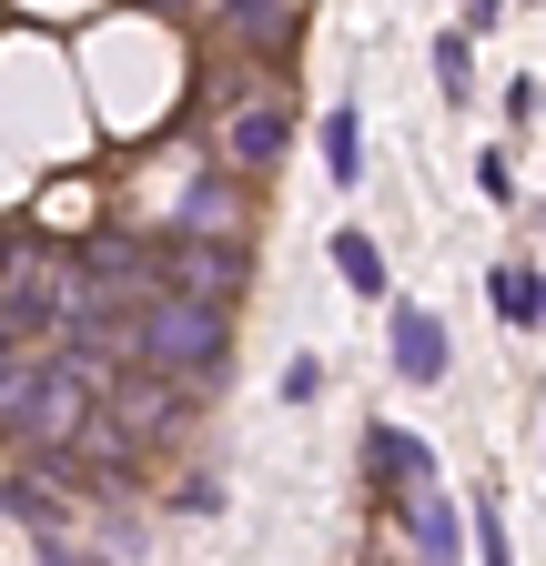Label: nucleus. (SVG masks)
Returning <instances> with one entry per match:
<instances>
[{
  "mask_svg": "<svg viewBox=\"0 0 546 566\" xmlns=\"http://www.w3.org/2000/svg\"><path fill=\"white\" fill-rule=\"evenodd\" d=\"M475 192H486V202H516V163L506 153H475Z\"/></svg>",
  "mask_w": 546,
  "mask_h": 566,
  "instance_id": "13",
  "label": "nucleus"
},
{
  "mask_svg": "<svg viewBox=\"0 0 546 566\" xmlns=\"http://www.w3.org/2000/svg\"><path fill=\"white\" fill-rule=\"evenodd\" d=\"M122 344H132V365H153V375H213L233 354L223 304H182V294H143L132 324H122Z\"/></svg>",
  "mask_w": 546,
  "mask_h": 566,
  "instance_id": "1",
  "label": "nucleus"
},
{
  "mask_svg": "<svg viewBox=\"0 0 546 566\" xmlns=\"http://www.w3.org/2000/svg\"><path fill=\"white\" fill-rule=\"evenodd\" d=\"M0 516L31 526V536H51V495H41V475H11V485H0Z\"/></svg>",
  "mask_w": 546,
  "mask_h": 566,
  "instance_id": "9",
  "label": "nucleus"
},
{
  "mask_svg": "<svg viewBox=\"0 0 546 566\" xmlns=\"http://www.w3.org/2000/svg\"><path fill=\"white\" fill-rule=\"evenodd\" d=\"M486 294H496V314H506V324H536V334H546V273H536V263H506Z\"/></svg>",
  "mask_w": 546,
  "mask_h": 566,
  "instance_id": "8",
  "label": "nucleus"
},
{
  "mask_svg": "<svg viewBox=\"0 0 546 566\" xmlns=\"http://www.w3.org/2000/svg\"><path fill=\"white\" fill-rule=\"evenodd\" d=\"M284 153H294V122L273 112V102H253V112H233V122H223V163L263 172V163H284Z\"/></svg>",
  "mask_w": 546,
  "mask_h": 566,
  "instance_id": "3",
  "label": "nucleus"
},
{
  "mask_svg": "<svg viewBox=\"0 0 546 566\" xmlns=\"http://www.w3.org/2000/svg\"><path fill=\"white\" fill-rule=\"evenodd\" d=\"M395 375L405 385H445V324L426 304H395Z\"/></svg>",
  "mask_w": 546,
  "mask_h": 566,
  "instance_id": "2",
  "label": "nucleus"
},
{
  "mask_svg": "<svg viewBox=\"0 0 546 566\" xmlns=\"http://www.w3.org/2000/svg\"><path fill=\"white\" fill-rule=\"evenodd\" d=\"M31 546H41V566H92L82 546H61V536H31Z\"/></svg>",
  "mask_w": 546,
  "mask_h": 566,
  "instance_id": "17",
  "label": "nucleus"
},
{
  "mask_svg": "<svg viewBox=\"0 0 546 566\" xmlns=\"http://www.w3.org/2000/svg\"><path fill=\"white\" fill-rule=\"evenodd\" d=\"M314 153H324V182H345V192H355V182H365V112H355V102H334V112L314 122Z\"/></svg>",
  "mask_w": 546,
  "mask_h": 566,
  "instance_id": "6",
  "label": "nucleus"
},
{
  "mask_svg": "<svg viewBox=\"0 0 546 566\" xmlns=\"http://www.w3.org/2000/svg\"><path fill=\"white\" fill-rule=\"evenodd\" d=\"M334 273H345L365 304H385V243H375V233H355V223L334 233Z\"/></svg>",
  "mask_w": 546,
  "mask_h": 566,
  "instance_id": "7",
  "label": "nucleus"
},
{
  "mask_svg": "<svg viewBox=\"0 0 546 566\" xmlns=\"http://www.w3.org/2000/svg\"><path fill=\"white\" fill-rule=\"evenodd\" d=\"M475 566H516V546H506V526H496V506H486V495H475Z\"/></svg>",
  "mask_w": 546,
  "mask_h": 566,
  "instance_id": "11",
  "label": "nucleus"
},
{
  "mask_svg": "<svg viewBox=\"0 0 546 566\" xmlns=\"http://www.w3.org/2000/svg\"><path fill=\"white\" fill-rule=\"evenodd\" d=\"M405 506V526H416V546H426V566H455V546H465V526H455V495L445 485H416V495H395Z\"/></svg>",
  "mask_w": 546,
  "mask_h": 566,
  "instance_id": "5",
  "label": "nucleus"
},
{
  "mask_svg": "<svg viewBox=\"0 0 546 566\" xmlns=\"http://www.w3.org/2000/svg\"><path fill=\"white\" fill-rule=\"evenodd\" d=\"M223 21L253 31V41H273V31H284V0H223Z\"/></svg>",
  "mask_w": 546,
  "mask_h": 566,
  "instance_id": "12",
  "label": "nucleus"
},
{
  "mask_svg": "<svg viewBox=\"0 0 546 566\" xmlns=\"http://www.w3.org/2000/svg\"><path fill=\"white\" fill-rule=\"evenodd\" d=\"M536 112H546V92H536V82H506V122H516V132H526V122H536Z\"/></svg>",
  "mask_w": 546,
  "mask_h": 566,
  "instance_id": "15",
  "label": "nucleus"
},
{
  "mask_svg": "<svg viewBox=\"0 0 546 566\" xmlns=\"http://www.w3.org/2000/svg\"><path fill=\"white\" fill-rule=\"evenodd\" d=\"M365 465H375V485H435V455H426V436H405V424H365Z\"/></svg>",
  "mask_w": 546,
  "mask_h": 566,
  "instance_id": "4",
  "label": "nucleus"
},
{
  "mask_svg": "<svg viewBox=\"0 0 546 566\" xmlns=\"http://www.w3.org/2000/svg\"><path fill=\"white\" fill-rule=\"evenodd\" d=\"M324 395V365H314V354H294V365H284V405H314Z\"/></svg>",
  "mask_w": 546,
  "mask_h": 566,
  "instance_id": "14",
  "label": "nucleus"
},
{
  "mask_svg": "<svg viewBox=\"0 0 546 566\" xmlns=\"http://www.w3.org/2000/svg\"><path fill=\"white\" fill-rule=\"evenodd\" d=\"M435 82H445V102L475 92V51H465V31H435Z\"/></svg>",
  "mask_w": 546,
  "mask_h": 566,
  "instance_id": "10",
  "label": "nucleus"
},
{
  "mask_svg": "<svg viewBox=\"0 0 546 566\" xmlns=\"http://www.w3.org/2000/svg\"><path fill=\"white\" fill-rule=\"evenodd\" d=\"M496 21H506V0H465V41H475V31H496Z\"/></svg>",
  "mask_w": 546,
  "mask_h": 566,
  "instance_id": "16",
  "label": "nucleus"
}]
</instances>
